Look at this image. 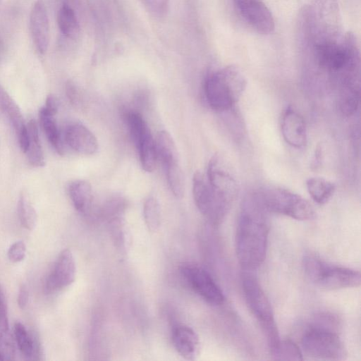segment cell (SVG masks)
Returning a JSON list of instances; mask_svg holds the SVG:
<instances>
[{"instance_id": "f35d334b", "label": "cell", "mask_w": 361, "mask_h": 361, "mask_svg": "<svg viewBox=\"0 0 361 361\" xmlns=\"http://www.w3.org/2000/svg\"><path fill=\"white\" fill-rule=\"evenodd\" d=\"M1 1V0H0V2Z\"/></svg>"}, {"instance_id": "74e56055", "label": "cell", "mask_w": 361, "mask_h": 361, "mask_svg": "<svg viewBox=\"0 0 361 361\" xmlns=\"http://www.w3.org/2000/svg\"><path fill=\"white\" fill-rule=\"evenodd\" d=\"M1 301H3V295H2L1 288V286H0V303Z\"/></svg>"}, {"instance_id": "5bb4252c", "label": "cell", "mask_w": 361, "mask_h": 361, "mask_svg": "<svg viewBox=\"0 0 361 361\" xmlns=\"http://www.w3.org/2000/svg\"><path fill=\"white\" fill-rule=\"evenodd\" d=\"M0 111L6 117L16 133L20 149L27 145V127L23 114L13 99L0 85Z\"/></svg>"}, {"instance_id": "44dd1931", "label": "cell", "mask_w": 361, "mask_h": 361, "mask_svg": "<svg viewBox=\"0 0 361 361\" xmlns=\"http://www.w3.org/2000/svg\"><path fill=\"white\" fill-rule=\"evenodd\" d=\"M306 187L312 199L319 204L326 203L336 190V185L333 182L318 177L307 179Z\"/></svg>"}, {"instance_id": "4fadbf2b", "label": "cell", "mask_w": 361, "mask_h": 361, "mask_svg": "<svg viewBox=\"0 0 361 361\" xmlns=\"http://www.w3.org/2000/svg\"><path fill=\"white\" fill-rule=\"evenodd\" d=\"M30 29L37 51L44 54L49 44V22L46 6L42 0H37L30 13Z\"/></svg>"}, {"instance_id": "4dcf8cb0", "label": "cell", "mask_w": 361, "mask_h": 361, "mask_svg": "<svg viewBox=\"0 0 361 361\" xmlns=\"http://www.w3.org/2000/svg\"><path fill=\"white\" fill-rule=\"evenodd\" d=\"M145 8L154 16L161 18L168 11L169 0H140Z\"/></svg>"}, {"instance_id": "7402d4cb", "label": "cell", "mask_w": 361, "mask_h": 361, "mask_svg": "<svg viewBox=\"0 0 361 361\" xmlns=\"http://www.w3.org/2000/svg\"><path fill=\"white\" fill-rule=\"evenodd\" d=\"M360 102V85L340 86L338 109L343 115L349 116L357 109Z\"/></svg>"}, {"instance_id": "d4e9b609", "label": "cell", "mask_w": 361, "mask_h": 361, "mask_svg": "<svg viewBox=\"0 0 361 361\" xmlns=\"http://www.w3.org/2000/svg\"><path fill=\"white\" fill-rule=\"evenodd\" d=\"M18 215L25 228L32 231L37 222V215L32 202L25 193H21L18 201Z\"/></svg>"}, {"instance_id": "f546056e", "label": "cell", "mask_w": 361, "mask_h": 361, "mask_svg": "<svg viewBox=\"0 0 361 361\" xmlns=\"http://www.w3.org/2000/svg\"><path fill=\"white\" fill-rule=\"evenodd\" d=\"M14 334L20 351L25 356H31L34 350L33 341L22 323L19 322L15 323Z\"/></svg>"}, {"instance_id": "7c38bea8", "label": "cell", "mask_w": 361, "mask_h": 361, "mask_svg": "<svg viewBox=\"0 0 361 361\" xmlns=\"http://www.w3.org/2000/svg\"><path fill=\"white\" fill-rule=\"evenodd\" d=\"M281 130L284 140L295 148L305 147L307 142V130L302 116L293 106H288L283 113Z\"/></svg>"}, {"instance_id": "836d02e7", "label": "cell", "mask_w": 361, "mask_h": 361, "mask_svg": "<svg viewBox=\"0 0 361 361\" xmlns=\"http://www.w3.org/2000/svg\"><path fill=\"white\" fill-rule=\"evenodd\" d=\"M10 334L7 309L3 301L0 303V338Z\"/></svg>"}, {"instance_id": "ffe728a7", "label": "cell", "mask_w": 361, "mask_h": 361, "mask_svg": "<svg viewBox=\"0 0 361 361\" xmlns=\"http://www.w3.org/2000/svg\"><path fill=\"white\" fill-rule=\"evenodd\" d=\"M57 24L62 35L68 39H75L80 32V25L74 10L63 4L57 13Z\"/></svg>"}, {"instance_id": "83f0119b", "label": "cell", "mask_w": 361, "mask_h": 361, "mask_svg": "<svg viewBox=\"0 0 361 361\" xmlns=\"http://www.w3.org/2000/svg\"><path fill=\"white\" fill-rule=\"evenodd\" d=\"M143 216L145 224L151 232H156L161 224V212L158 201L154 197H149L143 206Z\"/></svg>"}, {"instance_id": "d6986e66", "label": "cell", "mask_w": 361, "mask_h": 361, "mask_svg": "<svg viewBox=\"0 0 361 361\" xmlns=\"http://www.w3.org/2000/svg\"><path fill=\"white\" fill-rule=\"evenodd\" d=\"M68 191L75 209L81 213H87L90 208L92 200V188L90 183L82 180L72 181L68 185Z\"/></svg>"}, {"instance_id": "4316f807", "label": "cell", "mask_w": 361, "mask_h": 361, "mask_svg": "<svg viewBox=\"0 0 361 361\" xmlns=\"http://www.w3.org/2000/svg\"><path fill=\"white\" fill-rule=\"evenodd\" d=\"M164 165L167 180L171 192L176 197H181L184 193V179L178 161Z\"/></svg>"}, {"instance_id": "e0dca14e", "label": "cell", "mask_w": 361, "mask_h": 361, "mask_svg": "<svg viewBox=\"0 0 361 361\" xmlns=\"http://www.w3.org/2000/svg\"><path fill=\"white\" fill-rule=\"evenodd\" d=\"M56 113V111L44 106L39 111V120L49 143L58 154L63 155L64 152L63 142L55 119Z\"/></svg>"}, {"instance_id": "7a4b0ae2", "label": "cell", "mask_w": 361, "mask_h": 361, "mask_svg": "<svg viewBox=\"0 0 361 361\" xmlns=\"http://www.w3.org/2000/svg\"><path fill=\"white\" fill-rule=\"evenodd\" d=\"M247 86L242 72L228 66L209 74L204 82V94L209 106L217 111L231 109L241 97Z\"/></svg>"}, {"instance_id": "d590c367", "label": "cell", "mask_w": 361, "mask_h": 361, "mask_svg": "<svg viewBox=\"0 0 361 361\" xmlns=\"http://www.w3.org/2000/svg\"><path fill=\"white\" fill-rule=\"evenodd\" d=\"M29 299V293L27 288L24 286H21L17 298L19 307L22 310L25 309L27 305Z\"/></svg>"}, {"instance_id": "5b68a950", "label": "cell", "mask_w": 361, "mask_h": 361, "mask_svg": "<svg viewBox=\"0 0 361 361\" xmlns=\"http://www.w3.org/2000/svg\"><path fill=\"white\" fill-rule=\"evenodd\" d=\"M266 212L298 221L313 219L316 213L312 204L302 196L287 189L270 188L257 194Z\"/></svg>"}, {"instance_id": "9a60e30c", "label": "cell", "mask_w": 361, "mask_h": 361, "mask_svg": "<svg viewBox=\"0 0 361 361\" xmlns=\"http://www.w3.org/2000/svg\"><path fill=\"white\" fill-rule=\"evenodd\" d=\"M65 142L75 152L85 155L93 154L98 148L94 135L84 125L73 123L68 125L64 133Z\"/></svg>"}, {"instance_id": "9c48e42d", "label": "cell", "mask_w": 361, "mask_h": 361, "mask_svg": "<svg viewBox=\"0 0 361 361\" xmlns=\"http://www.w3.org/2000/svg\"><path fill=\"white\" fill-rule=\"evenodd\" d=\"M233 3L240 16L255 31L262 35L273 32V16L262 0H233Z\"/></svg>"}, {"instance_id": "f1b7e54d", "label": "cell", "mask_w": 361, "mask_h": 361, "mask_svg": "<svg viewBox=\"0 0 361 361\" xmlns=\"http://www.w3.org/2000/svg\"><path fill=\"white\" fill-rule=\"evenodd\" d=\"M302 353L291 340H281L278 348L272 355L276 360H302Z\"/></svg>"}, {"instance_id": "ba28073f", "label": "cell", "mask_w": 361, "mask_h": 361, "mask_svg": "<svg viewBox=\"0 0 361 361\" xmlns=\"http://www.w3.org/2000/svg\"><path fill=\"white\" fill-rule=\"evenodd\" d=\"M180 271L190 287L207 303L218 306L224 302V293L204 268L193 263H185L181 265Z\"/></svg>"}, {"instance_id": "8d00e7d4", "label": "cell", "mask_w": 361, "mask_h": 361, "mask_svg": "<svg viewBox=\"0 0 361 361\" xmlns=\"http://www.w3.org/2000/svg\"><path fill=\"white\" fill-rule=\"evenodd\" d=\"M322 147L320 146H317L315 149L314 158L312 159V167L314 169L319 167L322 161Z\"/></svg>"}, {"instance_id": "52a82bcc", "label": "cell", "mask_w": 361, "mask_h": 361, "mask_svg": "<svg viewBox=\"0 0 361 361\" xmlns=\"http://www.w3.org/2000/svg\"><path fill=\"white\" fill-rule=\"evenodd\" d=\"M192 194L195 203L205 219L217 226L224 219L231 201L215 190L200 171L192 178Z\"/></svg>"}, {"instance_id": "d6a6232c", "label": "cell", "mask_w": 361, "mask_h": 361, "mask_svg": "<svg viewBox=\"0 0 361 361\" xmlns=\"http://www.w3.org/2000/svg\"><path fill=\"white\" fill-rule=\"evenodd\" d=\"M14 355V345L10 335L0 339V360H10Z\"/></svg>"}, {"instance_id": "30bf717a", "label": "cell", "mask_w": 361, "mask_h": 361, "mask_svg": "<svg viewBox=\"0 0 361 361\" xmlns=\"http://www.w3.org/2000/svg\"><path fill=\"white\" fill-rule=\"evenodd\" d=\"M207 179L212 188L231 201L238 190L237 180L224 158L214 155L207 166Z\"/></svg>"}, {"instance_id": "cb8c5ba5", "label": "cell", "mask_w": 361, "mask_h": 361, "mask_svg": "<svg viewBox=\"0 0 361 361\" xmlns=\"http://www.w3.org/2000/svg\"><path fill=\"white\" fill-rule=\"evenodd\" d=\"M155 145L157 155L161 157L164 164L178 161L175 142L167 131L161 130L158 133Z\"/></svg>"}, {"instance_id": "3957f363", "label": "cell", "mask_w": 361, "mask_h": 361, "mask_svg": "<svg viewBox=\"0 0 361 361\" xmlns=\"http://www.w3.org/2000/svg\"><path fill=\"white\" fill-rule=\"evenodd\" d=\"M242 286L248 308L265 334L272 355L279 347L281 338L271 303L257 279L250 271L243 274Z\"/></svg>"}, {"instance_id": "8fae6325", "label": "cell", "mask_w": 361, "mask_h": 361, "mask_svg": "<svg viewBox=\"0 0 361 361\" xmlns=\"http://www.w3.org/2000/svg\"><path fill=\"white\" fill-rule=\"evenodd\" d=\"M76 275V265L71 251L64 249L59 255L52 271L47 276L44 289L51 293L69 286Z\"/></svg>"}, {"instance_id": "6da1fadb", "label": "cell", "mask_w": 361, "mask_h": 361, "mask_svg": "<svg viewBox=\"0 0 361 361\" xmlns=\"http://www.w3.org/2000/svg\"><path fill=\"white\" fill-rule=\"evenodd\" d=\"M266 212L257 194L243 201L236 228L235 252L245 271L257 269L266 258L269 230Z\"/></svg>"}, {"instance_id": "e575fe53", "label": "cell", "mask_w": 361, "mask_h": 361, "mask_svg": "<svg viewBox=\"0 0 361 361\" xmlns=\"http://www.w3.org/2000/svg\"><path fill=\"white\" fill-rule=\"evenodd\" d=\"M66 94L70 102L76 105L80 102V94L77 89V87L71 82H68L66 84Z\"/></svg>"}, {"instance_id": "ac0fdd59", "label": "cell", "mask_w": 361, "mask_h": 361, "mask_svg": "<svg viewBox=\"0 0 361 361\" xmlns=\"http://www.w3.org/2000/svg\"><path fill=\"white\" fill-rule=\"evenodd\" d=\"M27 145L24 153L26 154L29 163L35 167L43 166L45 164L44 155L40 142L37 123L34 119L27 123Z\"/></svg>"}, {"instance_id": "2e32d148", "label": "cell", "mask_w": 361, "mask_h": 361, "mask_svg": "<svg viewBox=\"0 0 361 361\" xmlns=\"http://www.w3.org/2000/svg\"><path fill=\"white\" fill-rule=\"evenodd\" d=\"M171 338L176 351L185 359L195 360L199 354L200 340L197 334L190 326L175 324L171 331Z\"/></svg>"}, {"instance_id": "8992f818", "label": "cell", "mask_w": 361, "mask_h": 361, "mask_svg": "<svg viewBox=\"0 0 361 361\" xmlns=\"http://www.w3.org/2000/svg\"><path fill=\"white\" fill-rule=\"evenodd\" d=\"M303 352L310 357L324 360H343L347 350L334 329L313 324L301 339Z\"/></svg>"}, {"instance_id": "484cf974", "label": "cell", "mask_w": 361, "mask_h": 361, "mask_svg": "<svg viewBox=\"0 0 361 361\" xmlns=\"http://www.w3.org/2000/svg\"><path fill=\"white\" fill-rule=\"evenodd\" d=\"M125 117L130 136L137 146L150 131L142 116L139 113L129 111Z\"/></svg>"}, {"instance_id": "603a6c76", "label": "cell", "mask_w": 361, "mask_h": 361, "mask_svg": "<svg viewBox=\"0 0 361 361\" xmlns=\"http://www.w3.org/2000/svg\"><path fill=\"white\" fill-rule=\"evenodd\" d=\"M140 155V160L142 169L147 171H154L157 158L155 141L151 133H147L145 137L136 146Z\"/></svg>"}, {"instance_id": "1f68e13d", "label": "cell", "mask_w": 361, "mask_h": 361, "mask_svg": "<svg viewBox=\"0 0 361 361\" xmlns=\"http://www.w3.org/2000/svg\"><path fill=\"white\" fill-rule=\"evenodd\" d=\"M8 257L12 262L23 261L26 255V246L23 241H17L12 244L8 250Z\"/></svg>"}, {"instance_id": "277c9868", "label": "cell", "mask_w": 361, "mask_h": 361, "mask_svg": "<svg viewBox=\"0 0 361 361\" xmlns=\"http://www.w3.org/2000/svg\"><path fill=\"white\" fill-rule=\"evenodd\" d=\"M302 265L308 279L322 289L339 290L360 285V271L329 264L314 255H305Z\"/></svg>"}]
</instances>
